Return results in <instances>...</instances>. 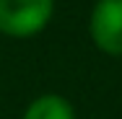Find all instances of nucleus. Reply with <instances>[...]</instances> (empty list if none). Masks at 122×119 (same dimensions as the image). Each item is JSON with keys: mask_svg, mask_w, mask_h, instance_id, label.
I'll return each mask as SVG.
<instances>
[{"mask_svg": "<svg viewBox=\"0 0 122 119\" xmlns=\"http://www.w3.org/2000/svg\"><path fill=\"white\" fill-rule=\"evenodd\" d=\"M52 0H0V31L8 36H34L47 26Z\"/></svg>", "mask_w": 122, "mask_h": 119, "instance_id": "nucleus-1", "label": "nucleus"}, {"mask_svg": "<svg viewBox=\"0 0 122 119\" xmlns=\"http://www.w3.org/2000/svg\"><path fill=\"white\" fill-rule=\"evenodd\" d=\"M91 36L107 54H122V0H99L91 16Z\"/></svg>", "mask_w": 122, "mask_h": 119, "instance_id": "nucleus-2", "label": "nucleus"}, {"mask_svg": "<svg viewBox=\"0 0 122 119\" xmlns=\"http://www.w3.org/2000/svg\"><path fill=\"white\" fill-rule=\"evenodd\" d=\"M24 119H73V109L60 96H42L29 106Z\"/></svg>", "mask_w": 122, "mask_h": 119, "instance_id": "nucleus-3", "label": "nucleus"}]
</instances>
